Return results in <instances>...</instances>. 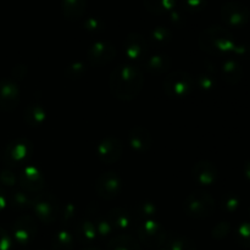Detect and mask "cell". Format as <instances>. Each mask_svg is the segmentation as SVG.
I'll return each mask as SVG.
<instances>
[{
  "instance_id": "obj_1",
  "label": "cell",
  "mask_w": 250,
  "mask_h": 250,
  "mask_svg": "<svg viewBox=\"0 0 250 250\" xmlns=\"http://www.w3.org/2000/svg\"><path fill=\"white\" fill-rule=\"evenodd\" d=\"M143 80L136 68L131 66H121L114 71L110 81L111 90L117 98L124 100H129L136 97L141 90Z\"/></svg>"
},
{
  "instance_id": "obj_2",
  "label": "cell",
  "mask_w": 250,
  "mask_h": 250,
  "mask_svg": "<svg viewBox=\"0 0 250 250\" xmlns=\"http://www.w3.org/2000/svg\"><path fill=\"white\" fill-rule=\"evenodd\" d=\"M199 42L203 49L211 54L229 53L236 48L232 34L227 29L217 26L210 27L203 32Z\"/></svg>"
},
{
  "instance_id": "obj_3",
  "label": "cell",
  "mask_w": 250,
  "mask_h": 250,
  "mask_svg": "<svg viewBox=\"0 0 250 250\" xmlns=\"http://www.w3.org/2000/svg\"><path fill=\"white\" fill-rule=\"evenodd\" d=\"M221 17L229 26L243 27L249 22L250 11L241 2L229 1L221 7Z\"/></svg>"
},
{
  "instance_id": "obj_4",
  "label": "cell",
  "mask_w": 250,
  "mask_h": 250,
  "mask_svg": "<svg viewBox=\"0 0 250 250\" xmlns=\"http://www.w3.org/2000/svg\"><path fill=\"white\" fill-rule=\"evenodd\" d=\"M186 204H187L188 208H190L188 210L190 215L195 217L209 216L214 211L215 208L214 199L209 197L207 193H198V197L197 195H192V197H189V199L187 200Z\"/></svg>"
},
{
  "instance_id": "obj_5",
  "label": "cell",
  "mask_w": 250,
  "mask_h": 250,
  "mask_svg": "<svg viewBox=\"0 0 250 250\" xmlns=\"http://www.w3.org/2000/svg\"><path fill=\"white\" fill-rule=\"evenodd\" d=\"M192 89V80L183 72L171 75L165 82V90L172 97H185Z\"/></svg>"
},
{
  "instance_id": "obj_6",
  "label": "cell",
  "mask_w": 250,
  "mask_h": 250,
  "mask_svg": "<svg viewBox=\"0 0 250 250\" xmlns=\"http://www.w3.org/2000/svg\"><path fill=\"white\" fill-rule=\"evenodd\" d=\"M120 154H121V144L116 139H107L99 148V158L106 163L116 160Z\"/></svg>"
},
{
  "instance_id": "obj_7",
  "label": "cell",
  "mask_w": 250,
  "mask_h": 250,
  "mask_svg": "<svg viewBox=\"0 0 250 250\" xmlns=\"http://www.w3.org/2000/svg\"><path fill=\"white\" fill-rule=\"evenodd\" d=\"M87 9V0H62V11L70 20H77L83 16Z\"/></svg>"
},
{
  "instance_id": "obj_8",
  "label": "cell",
  "mask_w": 250,
  "mask_h": 250,
  "mask_svg": "<svg viewBox=\"0 0 250 250\" xmlns=\"http://www.w3.org/2000/svg\"><path fill=\"white\" fill-rule=\"evenodd\" d=\"M243 70L241 65L233 60H229L224 65V78L229 84H236L242 80Z\"/></svg>"
},
{
  "instance_id": "obj_9",
  "label": "cell",
  "mask_w": 250,
  "mask_h": 250,
  "mask_svg": "<svg viewBox=\"0 0 250 250\" xmlns=\"http://www.w3.org/2000/svg\"><path fill=\"white\" fill-rule=\"evenodd\" d=\"M102 180H104L105 185H100L98 183V188L104 187V189L99 190V194L102 195L103 198H114L117 195V189H119L120 185L116 180V176H109V173L104 175L102 177Z\"/></svg>"
},
{
  "instance_id": "obj_10",
  "label": "cell",
  "mask_w": 250,
  "mask_h": 250,
  "mask_svg": "<svg viewBox=\"0 0 250 250\" xmlns=\"http://www.w3.org/2000/svg\"><path fill=\"white\" fill-rule=\"evenodd\" d=\"M144 6L153 14H164L175 6L176 0H143Z\"/></svg>"
},
{
  "instance_id": "obj_11",
  "label": "cell",
  "mask_w": 250,
  "mask_h": 250,
  "mask_svg": "<svg viewBox=\"0 0 250 250\" xmlns=\"http://www.w3.org/2000/svg\"><path fill=\"white\" fill-rule=\"evenodd\" d=\"M198 168H200V171H198V177H199L200 182L205 183V185H210L214 182L217 176V171L214 165L209 163H202L198 165Z\"/></svg>"
},
{
  "instance_id": "obj_12",
  "label": "cell",
  "mask_w": 250,
  "mask_h": 250,
  "mask_svg": "<svg viewBox=\"0 0 250 250\" xmlns=\"http://www.w3.org/2000/svg\"><path fill=\"white\" fill-rule=\"evenodd\" d=\"M126 49L127 53H134L133 56H138L137 53H143L144 51V41L138 34H131L127 38Z\"/></svg>"
},
{
  "instance_id": "obj_13",
  "label": "cell",
  "mask_w": 250,
  "mask_h": 250,
  "mask_svg": "<svg viewBox=\"0 0 250 250\" xmlns=\"http://www.w3.org/2000/svg\"><path fill=\"white\" fill-rule=\"evenodd\" d=\"M110 250H139V248L129 238L121 237V238H117L116 241L110 244Z\"/></svg>"
},
{
  "instance_id": "obj_14",
  "label": "cell",
  "mask_w": 250,
  "mask_h": 250,
  "mask_svg": "<svg viewBox=\"0 0 250 250\" xmlns=\"http://www.w3.org/2000/svg\"><path fill=\"white\" fill-rule=\"evenodd\" d=\"M237 241L241 246L250 248V224H243L237 231Z\"/></svg>"
},
{
  "instance_id": "obj_15",
  "label": "cell",
  "mask_w": 250,
  "mask_h": 250,
  "mask_svg": "<svg viewBox=\"0 0 250 250\" xmlns=\"http://www.w3.org/2000/svg\"><path fill=\"white\" fill-rule=\"evenodd\" d=\"M92 53H114L111 46H107L105 43H99L95 44L94 46L92 48ZM90 60L93 62L99 63V60L102 59V55H98V54H90Z\"/></svg>"
},
{
  "instance_id": "obj_16",
  "label": "cell",
  "mask_w": 250,
  "mask_h": 250,
  "mask_svg": "<svg viewBox=\"0 0 250 250\" xmlns=\"http://www.w3.org/2000/svg\"><path fill=\"white\" fill-rule=\"evenodd\" d=\"M205 0H186V6L189 10H193V11H197V10H200L202 7H204Z\"/></svg>"
},
{
  "instance_id": "obj_17",
  "label": "cell",
  "mask_w": 250,
  "mask_h": 250,
  "mask_svg": "<svg viewBox=\"0 0 250 250\" xmlns=\"http://www.w3.org/2000/svg\"><path fill=\"white\" fill-rule=\"evenodd\" d=\"M227 208H229V211H234L238 208V200L236 198H229V202H227Z\"/></svg>"
},
{
  "instance_id": "obj_18",
  "label": "cell",
  "mask_w": 250,
  "mask_h": 250,
  "mask_svg": "<svg viewBox=\"0 0 250 250\" xmlns=\"http://www.w3.org/2000/svg\"><path fill=\"white\" fill-rule=\"evenodd\" d=\"M244 173H246V177L250 181V159L246 161V165H244Z\"/></svg>"
},
{
  "instance_id": "obj_19",
  "label": "cell",
  "mask_w": 250,
  "mask_h": 250,
  "mask_svg": "<svg viewBox=\"0 0 250 250\" xmlns=\"http://www.w3.org/2000/svg\"><path fill=\"white\" fill-rule=\"evenodd\" d=\"M39 204H42V207L45 208V205H44V203H39ZM46 209H48V211H49V209H50V204H49L48 202H46Z\"/></svg>"
},
{
  "instance_id": "obj_20",
  "label": "cell",
  "mask_w": 250,
  "mask_h": 250,
  "mask_svg": "<svg viewBox=\"0 0 250 250\" xmlns=\"http://www.w3.org/2000/svg\"><path fill=\"white\" fill-rule=\"evenodd\" d=\"M249 212H250V209H249Z\"/></svg>"
}]
</instances>
